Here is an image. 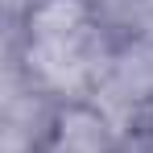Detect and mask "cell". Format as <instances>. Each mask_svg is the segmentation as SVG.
I'll list each match as a JSON object with an SVG mask.
<instances>
[{"instance_id":"6da1fadb","label":"cell","mask_w":153,"mask_h":153,"mask_svg":"<svg viewBox=\"0 0 153 153\" xmlns=\"http://www.w3.org/2000/svg\"><path fill=\"white\" fill-rule=\"evenodd\" d=\"M75 29H83V4H79V0H50V4H42V8L33 13L37 42H42V37H66V33H75Z\"/></svg>"},{"instance_id":"7a4b0ae2","label":"cell","mask_w":153,"mask_h":153,"mask_svg":"<svg viewBox=\"0 0 153 153\" xmlns=\"http://www.w3.org/2000/svg\"><path fill=\"white\" fill-rule=\"evenodd\" d=\"M103 149V124L87 112H75L62 120V137H58V153H100Z\"/></svg>"}]
</instances>
